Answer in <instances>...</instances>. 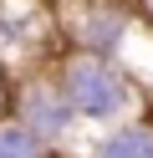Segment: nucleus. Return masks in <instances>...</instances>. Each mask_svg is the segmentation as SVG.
Wrapping results in <instances>:
<instances>
[{
  "label": "nucleus",
  "mask_w": 153,
  "mask_h": 158,
  "mask_svg": "<svg viewBox=\"0 0 153 158\" xmlns=\"http://www.w3.org/2000/svg\"><path fill=\"white\" fill-rule=\"evenodd\" d=\"M0 158H51V148L5 112V117H0Z\"/></svg>",
  "instance_id": "5"
},
{
  "label": "nucleus",
  "mask_w": 153,
  "mask_h": 158,
  "mask_svg": "<svg viewBox=\"0 0 153 158\" xmlns=\"http://www.w3.org/2000/svg\"><path fill=\"white\" fill-rule=\"evenodd\" d=\"M56 51H61V31L51 0H0V66L10 77L46 66Z\"/></svg>",
  "instance_id": "3"
},
{
  "label": "nucleus",
  "mask_w": 153,
  "mask_h": 158,
  "mask_svg": "<svg viewBox=\"0 0 153 158\" xmlns=\"http://www.w3.org/2000/svg\"><path fill=\"white\" fill-rule=\"evenodd\" d=\"M10 117H15L20 127H31V133L51 148V158H77L82 143H87V127L71 112V102L61 97L51 61L10 77Z\"/></svg>",
  "instance_id": "2"
},
{
  "label": "nucleus",
  "mask_w": 153,
  "mask_h": 158,
  "mask_svg": "<svg viewBox=\"0 0 153 158\" xmlns=\"http://www.w3.org/2000/svg\"><path fill=\"white\" fill-rule=\"evenodd\" d=\"M51 5H61V0H51Z\"/></svg>",
  "instance_id": "7"
},
{
  "label": "nucleus",
  "mask_w": 153,
  "mask_h": 158,
  "mask_svg": "<svg viewBox=\"0 0 153 158\" xmlns=\"http://www.w3.org/2000/svg\"><path fill=\"white\" fill-rule=\"evenodd\" d=\"M51 72H56L61 97L71 102V112L82 117L87 133L112 127V123H122V117L148 112V92H143L117 61H107V56H92V51H56V56H51Z\"/></svg>",
  "instance_id": "1"
},
{
  "label": "nucleus",
  "mask_w": 153,
  "mask_h": 158,
  "mask_svg": "<svg viewBox=\"0 0 153 158\" xmlns=\"http://www.w3.org/2000/svg\"><path fill=\"white\" fill-rule=\"evenodd\" d=\"M77 158H153V112H138V117H122L112 127L87 133Z\"/></svg>",
  "instance_id": "4"
},
{
  "label": "nucleus",
  "mask_w": 153,
  "mask_h": 158,
  "mask_svg": "<svg viewBox=\"0 0 153 158\" xmlns=\"http://www.w3.org/2000/svg\"><path fill=\"white\" fill-rule=\"evenodd\" d=\"M5 112H10V72L0 66V117H5Z\"/></svg>",
  "instance_id": "6"
}]
</instances>
